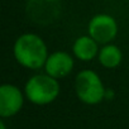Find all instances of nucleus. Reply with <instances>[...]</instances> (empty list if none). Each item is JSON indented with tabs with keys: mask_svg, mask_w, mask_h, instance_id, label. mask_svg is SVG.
I'll list each match as a JSON object with an SVG mask.
<instances>
[{
	"mask_svg": "<svg viewBox=\"0 0 129 129\" xmlns=\"http://www.w3.org/2000/svg\"><path fill=\"white\" fill-rule=\"evenodd\" d=\"M13 56L22 67L37 71L44 67L49 52L41 36L36 33H23L14 42Z\"/></svg>",
	"mask_w": 129,
	"mask_h": 129,
	"instance_id": "1",
	"label": "nucleus"
},
{
	"mask_svg": "<svg viewBox=\"0 0 129 129\" xmlns=\"http://www.w3.org/2000/svg\"><path fill=\"white\" fill-rule=\"evenodd\" d=\"M100 44L89 34L80 36L74 41L72 44V54L76 59L82 62H90L94 58H98Z\"/></svg>",
	"mask_w": 129,
	"mask_h": 129,
	"instance_id": "8",
	"label": "nucleus"
},
{
	"mask_svg": "<svg viewBox=\"0 0 129 129\" xmlns=\"http://www.w3.org/2000/svg\"><path fill=\"white\" fill-rule=\"evenodd\" d=\"M24 90L17 85L3 84L0 86V116L3 119L15 116L24 106Z\"/></svg>",
	"mask_w": 129,
	"mask_h": 129,
	"instance_id": "6",
	"label": "nucleus"
},
{
	"mask_svg": "<svg viewBox=\"0 0 129 129\" xmlns=\"http://www.w3.org/2000/svg\"><path fill=\"white\" fill-rule=\"evenodd\" d=\"M0 129H8V128H7V125H5V123H4V120L0 121Z\"/></svg>",
	"mask_w": 129,
	"mask_h": 129,
	"instance_id": "10",
	"label": "nucleus"
},
{
	"mask_svg": "<svg viewBox=\"0 0 129 129\" xmlns=\"http://www.w3.org/2000/svg\"><path fill=\"white\" fill-rule=\"evenodd\" d=\"M25 13L30 22L49 25L61 15V0H27Z\"/></svg>",
	"mask_w": 129,
	"mask_h": 129,
	"instance_id": "4",
	"label": "nucleus"
},
{
	"mask_svg": "<svg viewBox=\"0 0 129 129\" xmlns=\"http://www.w3.org/2000/svg\"><path fill=\"white\" fill-rule=\"evenodd\" d=\"M75 67V57L74 54L66 51H54L49 53L46 64H44V72L57 80L67 77Z\"/></svg>",
	"mask_w": 129,
	"mask_h": 129,
	"instance_id": "7",
	"label": "nucleus"
},
{
	"mask_svg": "<svg viewBox=\"0 0 129 129\" xmlns=\"http://www.w3.org/2000/svg\"><path fill=\"white\" fill-rule=\"evenodd\" d=\"M61 92L59 81L46 72L30 76L24 85L27 100L38 106H44L53 103Z\"/></svg>",
	"mask_w": 129,
	"mask_h": 129,
	"instance_id": "2",
	"label": "nucleus"
},
{
	"mask_svg": "<svg viewBox=\"0 0 129 129\" xmlns=\"http://www.w3.org/2000/svg\"><path fill=\"white\" fill-rule=\"evenodd\" d=\"M118 22L106 13L94 15L87 24V34L92 37L100 46L113 43L118 36Z\"/></svg>",
	"mask_w": 129,
	"mask_h": 129,
	"instance_id": "5",
	"label": "nucleus"
},
{
	"mask_svg": "<svg viewBox=\"0 0 129 129\" xmlns=\"http://www.w3.org/2000/svg\"><path fill=\"white\" fill-rule=\"evenodd\" d=\"M98 61L104 69H108V70L116 69L118 66H120V63L123 61V52L114 43L104 44L100 47Z\"/></svg>",
	"mask_w": 129,
	"mask_h": 129,
	"instance_id": "9",
	"label": "nucleus"
},
{
	"mask_svg": "<svg viewBox=\"0 0 129 129\" xmlns=\"http://www.w3.org/2000/svg\"><path fill=\"white\" fill-rule=\"evenodd\" d=\"M75 92L77 99L86 105H98L106 99V87L92 70H81L75 77Z\"/></svg>",
	"mask_w": 129,
	"mask_h": 129,
	"instance_id": "3",
	"label": "nucleus"
}]
</instances>
